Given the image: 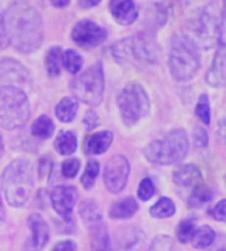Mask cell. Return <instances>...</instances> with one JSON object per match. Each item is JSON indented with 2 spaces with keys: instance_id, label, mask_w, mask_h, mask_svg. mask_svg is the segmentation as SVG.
<instances>
[{
  "instance_id": "3",
  "label": "cell",
  "mask_w": 226,
  "mask_h": 251,
  "mask_svg": "<svg viewBox=\"0 0 226 251\" xmlns=\"http://www.w3.org/2000/svg\"><path fill=\"white\" fill-rule=\"evenodd\" d=\"M112 53L119 63H157L160 50L153 31H141L134 37H126L115 43Z\"/></svg>"
},
{
  "instance_id": "16",
  "label": "cell",
  "mask_w": 226,
  "mask_h": 251,
  "mask_svg": "<svg viewBox=\"0 0 226 251\" xmlns=\"http://www.w3.org/2000/svg\"><path fill=\"white\" fill-rule=\"evenodd\" d=\"M110 13L121 25H129L138 16L134 0H110Z\"/></svg>"
},
{
  "instance_id": "35",
  "label": "cell",
  "mask_w": 226,
  "mask_h": 251,
  "mask_svg": "<svg viewBox=\"0 0 226 251\" xmlns=\"http://www.w3.org/2000/svg\"><path fill=\"white\" fill-rule=\"evenodd\" d=\"M79 166H81V162L78 159H68L62 163V174L65 178H75L78 171H79Z\"/></svg>"
},
{
  "instance_id": "2",
  "label": "cell",
  "mask_w": 226,
  "mask_h": 251,
  "mask_svg": "<svg viewBox=\"0 0 226 251\" xmlns=\"http://www.w3.org/2000/svg\"><path fill=\"white\" fill-rule=\"evenodd\" d=\"M201 65L197 41L190 35H178L171 43L169 71L176 81L193 79Z\"/></svg>"
},
{
  "instance_id": "18",
  "label": "cell",
  "mask_w": 226,
  "mask_h": 251,
  "mask_svg": "<svg viewBox=\"0 0 226 251\" xmlns=\"http://www.w3.org/2000/svg\"><path fill=\"white\" fill-rule=\"evenodd\" d=\"M90 226V235H91V247L93 251H109L110 249V238L106 229V225L103 224V219H96L87 224Z\"/></svg>"
},
{
  "instance_id": "42",
  "label": "cell",
  "mask_w": 226,
  "mask_h": 251,
  "mask_svg": "<svg viewBox=\"0 0 226 251\" xmlns=\"http://www.w3.org/2000/svg\"><path fill=\"white\" fill-rule=\"evenodd\" d=\"M218 138L221 141H226V119H222L218 125Z\"/></svg>"
},
{
  "instance_id": "34",
  "label": "cell",
  "mask_w": 226,
  "mask_h": 251,
  "mask_svg": "<svg viewBox=\"0 0 226 251\" xmlns=\"http://www.w3.org/2000/svg\"><path fill=\"white\" fill-rule=\"evenodd\" d=\"M154 184L150 178H144L138 187V197L143 200V201H149L153 196H154Z\"/></svg>"
},
{
  "instance_id": "31",
  "label": "cell",
  "mask_w": 226,
  "mask_h": 251,
  "mask_svg": "<svg viewBox=\"0 0 226 251\" xmlns=\"http://www.w3.org/2000/svg\"><path fill=\"white\" fill-rule=\"evenodd\" d=\"M196 231L197 229H196V225L193 224V221H182L176 228V240L187 244V243L193 241Z\"/></svg>"
},
{
  "instance_id": "27",
  "label": "cell",
  "mask_w": 226,
  "mask_h": 251,
  "mask_svg": "<svg viewBox=\"0 0 226 251\" xmlns=\"http://www.w3.org/2000/svg\"><path fill=\"white\" fill-rule=\"evenodd\" d=\"M176 212V207H175V203L168 199V197H163L160 199L151 209H150V215L156 219H166V218H171L174 216Z\"/></svg>"
},
{
  "instance_id": "6",
  "label": "cell",
  "mask_w": 226,
  "mask_h": 251,
  "mask_svg": "<svg viewBox=\"0 0 226 251\" xmlns=\"http://www.w3.org/2000/svg\"><path fill=\"white\" fill-rule=\"evenodd\" d=\"M31 113L26 94L16 87H0V126L16 129L22 126Z\"/></svg>"
},
{
  "instance_id": "11",
  "label": "cell",
  "mask_w": 226,
  "mask_h": 251,
  "mask_svg": "<svg viewBox=\"0 0 226 251\" xmlns=\"http://www.w3.org/2000/svg\"><path fill=\"white\" fill-rule=\"evenodd\" d=\"M72 40L82 49H93L101 44L107 34L106 29L100 25H97L93 21H79L71 32Z\"/></svg>"
},
{
  "instance_id": "41",
  "label": "cell",
  "mask_w": 226,
  "mask_h": 251,
  "mask_svg": "<svg viewBox=\"0 0 226 251\" xmlns=\"http://www.w3.org/2000/svg\"><path fill=\"white\" fill-rule=\"evenodd\" d=\"M76 250V244L72 241H62L59 244L54 246L53 251H75Z\"/></svg>"
},
{
  "instance_id": "28",
  "label": "cell",
  "mask_w": 226,
  "mask_h": 251,
  "mask_svg": "<svg viewBox=\"0 0 226 251\" xmlns=\"http://www.w3.org/2000/svg\"><path fill=\"white\" fill-rule=\"evenodd\" d=\"M215 240H216L215 231L210 226H201L196 231L194 238H193V244L196 249L204 250V249H209L215 243Z\"/></svg>"
},
{
  "instance_id": "26",
  "label": "cell",
  "mask_w": 226,
  "mask_h": 251,
  "mask_svg": "<svg viewBox=\"0 0 226 251\" xmlns=\"http://www.w3.org/2000/svg\"><path fill=\"white\" fill-rule=\"evenodd\" d=\"M213 197V190L209 188V187H204V185H197L194 188V191L191 193L190 199H188V206L191 209H199L201 207L203 204H206L207 201H210Z\"/></svg>"
},
{
  "instance_id": "10",
  "label": "cell",
  "mask_w": 226,
  "mask_h": 251,
  "mask_svg": "<svg viewBox=\"0 0 226 251\" xmlns=\"http://www.w3.org/2000/svg\"><path fill=\"white\" fill-rule=\"evenodd\" d=\"M128 176H129V162L126 157L116 154L107 160L103 172V179L106 188L110 193L113 194L121 193L126 185Z\"/></svg>"
},
{
  "instance_id": "33",
  "label": "cell",
  "mask_w": 226,
  "mask_h": 251,
  "mask_svg": "<svg viewBox=\"0 0 226 251\" xmlns=\"http://www.w3.org/2000/svg\"><path fill=\"white\" fill-rule=\"evenodd\" d=\"M147 251H174V243L169 237L160 235L153 240Z\"/></svg>"
},
{
  "instance_id": "37",
  "label": "cell",
  "mask_w": 226,
  "mask_h": 251,
  "mask_svg": "<svg viewBox=\"0 0 226 251\" xmlns=\"http://www.w3.org/2000/svg\"><path fill=\"white\" fill-rule=\"evenodd\" d=\"M84 125H85V128L88 131H91V129H94V128L99 126V116H97V113L94 110H88L85 113V116H84Z\"/></svg>"
},
{
  "instance_id": "36",
  "label": "cell",
  "mask_w": 226,
  "mask_h": 251,
  "mask_svg": "<svg viewBox=\"0 0 226 251\" xmlns=\"http://www.w3.org/2000/svg\"><path fill=\"white\" fill-rule=\"evenodd\" d=\"M209 215L219 222H226V200H221L213 207L209 209Z\"/></svg>"
},
{
  "instance_id": "5",
  "label": "cell",
  "mask_w": 226,
  "mask_h": 251,
  "mask_svg": "<svg viewBox=\"0 0 226 251\" xmlns=\"http://www.w3.org/2000/svg\"><path fill=\"white\" fill-rule=\"evenodd\" d=\"M190 150V143L185 131L174 129L168 132L163 138L150 143L144 154L156 165H175L182 162Z\"/></svg>"
},
{
  "instance_id": "1",
  "label": "cell",
  "mask_w": 226,
  "mask_h": 251,
  "mask_svg": "<svg viewBox=\"0 0 226 251\" xmlns=\"http://www.w3.org/2000/svg\"><path fill=\"white\" fill-rule=\"evenodd\" d=\"M9 44L21 53H32L43 43V18L38 9L25 1H13L4 12Z\"/></svg>"
},
{
  "instance_id": "24",
  "label": "cell",
  "mask_w": 226,
  "mask_h": 251,
  "mask_svg": "<svg viewBox=\"0 0 226 251\" xmlns=\"http://www.w3.org/2000/svg\"><path fill=\"white\" fill-rule=\"evenodd\" d=\"M31 132L34 137L41 138V140H47L53 135L54 132V124L51 122V119L46 115L40 116L38 119H35V122L31 126Z\"/></svg>"
},
{
  "instance_id": "13",
  "label": "cell",
  "mask_w": 226,
  "mask_h": 251,
  "mask_svg": "<svg viewBox=\"0 0 226 251\" xmlns=\"http://www.w3.org/2000/svg\"><path fill=\"white\" fill-rule=\"evenodd\" d=\"M0 82L16 88L28 87L31 84V74L22 63L6 57L0 60Z\"/></svg>"
},
{
  "instance_id": "45",
  "label": "cell",
  "mask_w": 226,
  "mask_h": 251,
  "mask_svg": "<svg viewBox=\"0 0 226 251\" xmlns=\"http://www.w3.org/2000/svg\"><path fill=\"white\" fill-rule=\"evenodd\" d=\"M69 1L71 0H51L53 6H56V7H66L69 4Z\"/></svg>"
},
{
  "instance_id": "12",
  "label": "cell",
  "mask_w": 226,
  "mask_h": 251,
  "mask_svg": "<svg viewBox=\"0 0 226 251\" xmlns=\"http://www.w3.org/2000/svg\"><path fill=\"white\" fill-rule=\"evenodd\" d=\"M146 250V235L141 229L128 226L115 232L110 238L109 251H144Z\"/></svg>"
},
{
  "instance_id": "21",
  "label": "cell",
  "mask_w": 226,
  "mask_h": 251,
  "mask_svg": "<svg viewBox=\"0 0 226 251\" xmlns=\"http://www.w3.org/2000/svg\"><path fill=\"white\" fill-rule=\"evenodd\" d=\"M137 210H138L137 200L132 197H126V199H121L115 201L110 206L109 216L112 219H126V218H131Z\"/></svg>"
},
{
  "instance_id": "19",
  "label": "cell",
  "mask_w": 226,
  "mask_h": 251,
  "mask_svg": "<svg viewBox=\"0 0 226 251\" xmlns=\"http://www.w3.org/2000/svg\"><path fill=\"white\" fill-rule=\"evenodd\" d=\"M225 59H226V46H221L216 56H215V60H213V65H212V69L209 71L206 79L207 82L212 85V87H224L226 84V76H225Z\"/></svg>"
},
{
  "instance_id": "44",
  "label": "cell",
  "mask_w": 226,
  "mask_h": 251,
  "mask_svg": "<svg viewBox=\"0 0 226 251\" xmlns=\"http://www.w3.org/2000/svg\"><path fill=\"white\" fill-rule=\"evenodd\" d=\"M101 0H79V6L81 7H93L96 4H99Z\"/></svg>"
},
{
  "instance_id": "7",
  "label": "cell",
  "mask_w": 226,
  "mask_h": 251,
  "mask_svg": "<svg viewBox=\"0 0 226 251\" xmlns=\"http://www.w3.org/2000/svg\"><path fill=\"white\" fill-rule=\"evenodd\" d=\"M103 90H104V74H103V65L94 63L84 72H81L78 76H75L71 82V91L74 96L88 104V106H97L100 104L103 99Z\"/></svg>"
},
{
  "instance_id": "40",
  "label": "cell",
  "mask_w": 226,
  "mask_h": 251,
  "mask_svg": "<svg viewBox=\"0 0 226 251\" xmlns=\"http://www.w3.org/2000/svg\"><path fill=\"white\" fill-rule=\"evenodd\" d=\"M9 44L7 34H6V26H4V15L0 12V49H4Z\"/></svg>"
},
{
  "instance_id": "47",
  "label": "cell",
  "mask_w": 226,
  "mask_h": 251,
  "mask_svg": "<svg viewBox=\"0 0 226 251\" xmlns=\"http://www.w3.org/2000/svg\"><path fill=\"white\" fill-rule=\"evenodd\" d=\"M1 153H3V140L0 137V156H1Z\"/></svg>"
},
{
  "instance_id": "38",
  "label": "cell",
  "mask_w": 226,
  "mask_h": 251,
  "mask_svg": "<svg viewBox=\"0 0 226 251\" xmlns=\"http://www.w3.org/2000/svg\"><path fill=\"white\" fill-rule=\"evenodd\" d=\"M194 141L199 147H204L209 141V137H207V132L204 128L201 126H196L194 128Z\"/></svg>"
},
{
  "instance_id": "29",
  "label": "cell",
  "mask_w": 226,
  "mask_h": 251,
  "mask_svg": "<svg viewBox=\"0 0 226 251\" xmlns=\"http://www.w3.org/2000/svg\"><path fill=\"white\" fill-rule=\"evenodd\" d=\"M62 63L69 74H78L82 68V57L75 50H66L63 53Z\"/></svg>"
},
{
  "instance_id": "4",
  "label": "cell",
  "mask_w": 226,
  "mask_h": 251,
  "mask_svg": "<svg viewBox=\"0 0 226 251\" xmlns=\"http://www.w3.org/2000/svg\"><path fill=\"white\" fill-rule=\"evenodd\" d=\"M1 187L10 206H24L32 190V168L29 162L18 159L9 163L1 174Z\"/></svg>"
},
{
  "instance_id": "17",
  "label": "cell",
  "mask_w": 226,
  "mask_h": 251,
  "mask_svg": "<svg viewBox=\"0 0 226 251\" xmlns=\"http://www.w3.org/2000/svg\"><path fill=\"white\" fill-rule=\"evenodd\" d=\"M172 179L176 185L179 187H193L196 188L197 185L201 184V172L196 165H184L179 166L178 169L174 171Z\"/></svg>"
},
{
  "instance_id": "39",
  "label": "cell",
  "mask_w": 226,
  "mask_h": 251,
  "mask_svg": "<svg viewBox=\"0 0 226 251\" xmlns=\"http://www.w3.org/2000/svg\"><path fill=\"white\" fill-rule=\"evenodd\" d=\"M50 171H51V160L46 156V157H43V159L40 160V163H38V176L43 178V176H46Z\"/></svg>"
},
{
  "instance_id": "9",
  "label": "cell",
  "mask_w": 226,
  "mask_h": 251,
  "mask_svg": "<svg viewBox=\"0 0 226 251\" xmlns=\"http://www.w3.org/2000/svg\"><path fill=\"white\" fill-rule=\"evenodd\" d=\"M196 31L199 41L206 49H212L221 41L222 34V19L213 6L204 7L196 22Z\"/></svg>"
},
{
  "instance_id": "20",
  "label": "cell",
  "mask_w": 226,
  "mask_h": 251,
  "mask_svg": "<svg viewBox=\"0 0 226 251\" xmlns=\"http://www.w3.org/2000/svg\"><path fill=\"white\" fill-rule=\"evenodd\" d=\"M112 141H113V134L110 131L91 134L85 138V153L91 156L103 154L104 151H107Z\"/></svg>"
},
{
  "instance_id": "43",
  "label": "cell",
  "mask_w": 226,
  "mask_h": 251,
  "mask_svg": "<svg viewBox=\"0 0 226 251\" xmlns=\"http://www.w3.org/2000/svg\"><path fill=\"white\" fill-rule=\"evenodd\" d=\"M221 41L222 44L226 46V0L224 6V18H222V34H221Z\"/></svg>"
},
{
  "instance_id": "14",
  "label": "cell",
  "mask_w": 226,
  "mask_h": 251,
  "mask_svg": "<svg viewBox=\"0 0 226 251\" xmlns=\"http://www.w3.org/2000/svg\"><path fill=\"white\" fill-rule=\"evenodd\" d=\"M76 199H78V193L71 185H59L51 191L50 196L54 212L63 219H71Z\"/></svg>"
},
{
  "instance_id": "25",
  "label": "cell",
  "mask_w": 226,
  "mask_h": 251,
  "mask_svg": "<svg viewBox=\"0 0 226 251\" xmlns=\"http://www.w3.org/2000/svg\"><path fill=\"white\" fill-rule=\"evenodd\" d=\"M62 59H63V53L60 50V47H51L49 51H47V56H46V68H47V72H49V76L50 78H54L59 75L60 72V66H62Z\"/></svg>"
},
{
  "instance_id": "23",
  "label": "cell",
  "mask_w": 226,
  "mask_h": 251,
  "mask_svg": "<svg viewBox=\"0 0 226 251\" xmlns=\"http://www.w3.org/2000/svg\"><path fill=\"white\" fill-rule=\"evenodd\" d=\"M76 146H78V140L75 137L74 132L71 131H63L57 135L56 141H54V147L56 150L63 154V156H68V154H72L75 150H76Z\"/></svg>"
},
{
  "instance_id": "22",
  "label": "cell",
  "mask_w": 226,
  "mask_h": 251,
  "mask_svg": "<svg viewBox=\"0 0 226 251\" xmlns=\"http://www.w3.org/2000/svg\"><path fill=\"white\" fill-rule=\"evenodd\" d=\"M78 110V101L71 97L62 99L56 106V116L62 122H72Z\"/></svg>"
},
{
  "instance_id": "15",
  "label": "cell",
  "mask_w": 226,
  "mask_h": 251,
  "mask_svg": "<svg viewBox=\"0 0 226 251\" xmlns=\"http://www.w3.org/2000/svg\"><path fill=\"white\" fill-rule=\"evenodd\" d=\"M28 226H29L32 235H31L29 241L25 244V251H43L49 241V235H50L46 221L40 215L32 213L28 218Z\"/></svg>"
},
{
  "instance_id": "8",
  "label": "cell",
  "mask_w": 226,
  "mask_h": 251,
  "mask_svg": "<svg viewBox=\"0 0 226 251\" xmlns=\"http://www.w3.org/2000/svg\"><path fill=\"white\" fill-rule=\"evenodd\" d=\"M118 106L122 121L131 126L149 115L150 100L146 90L140 84L131 82L121 91L118 97Z\"/></svg>"
},
{
  "instance_id": "30",
  "label": "cell",
  "mask_w": 226,
  "mask_h": 251,
  "mask_svg": "<svg viewBox=\"0 0 226 251\" xmlns=\"http://www.w3.org/2000/svg\"><path fill=\"white\" fill-rule=\"evenodd\" d=\"M99 174H100V165H99V162H96V160L88 162V163H87V168H85V171H84V174H82V176H81V184H82V187H84L85 190L93 188L94 181H96V178H97Z\"/></svg>"
},
{
  "instance_id": "46",
  "label": "cell",
  "mask_w": 226,
  "mask_h": 251,
  "mask_svg": "<svg viewBox=\"0 0 226 251\" xmlns=\"http://www.w3.org/2000/svg\"><path fill=\"white\" fill-rule=\"evenodd\" d=\"M3 221H4V207H3V203L0 199V225L3 224Z\"/></svg>"
},
{
  "instance_id": "32",
  "label": "cell",
  "mask_w": 226,
  "mask_h": 251,
  "mask_svg": "<svg viewBox=\"0 0 226 251\" xmlns=\"http://www.w3.org/2000/svg\"><path fill=\"white\" fill-rule=\"evenodd\" d=\"M196 115L204 125L210 124V104H209V97L206 94L200 96L199 103L196 106Z\"/></svg>"
}]
</instances>
